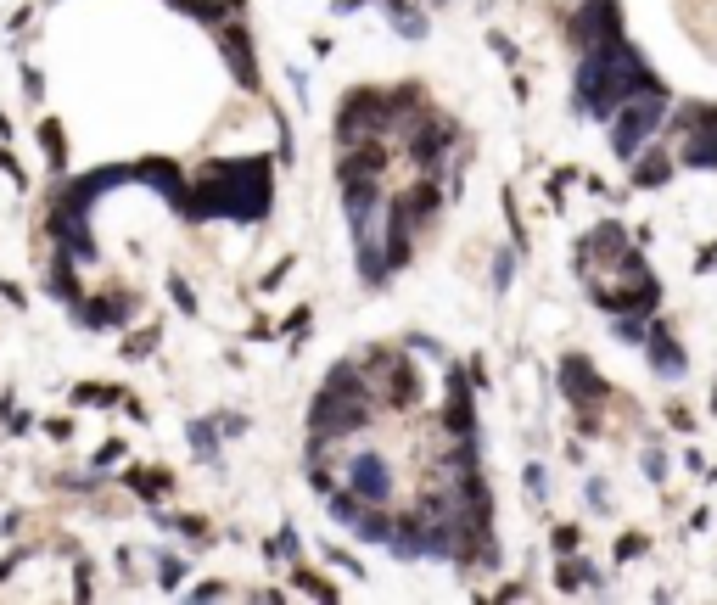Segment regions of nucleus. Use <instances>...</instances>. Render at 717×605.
<instances>
[]
</instances>
